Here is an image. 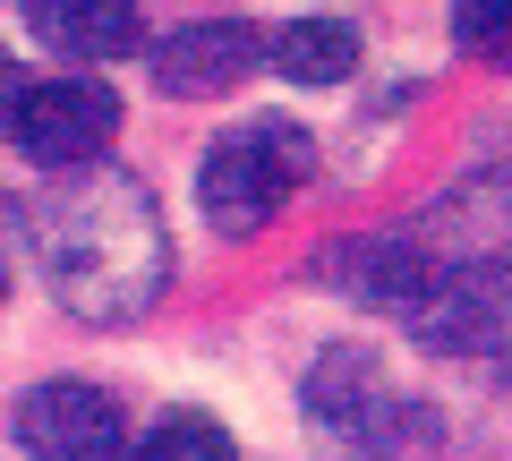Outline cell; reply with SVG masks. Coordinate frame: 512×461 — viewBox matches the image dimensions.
Segmentation results:
<instances>
[{
    "label": "cell",
    "instance_id": "4",
    "mask_svg": "<svg viewBox=\"0 0 512 461\" xmlns=\"http://www.w3.org/2000/svg\"><path fill=\"white\" fill-rule=\"evenodd\" d=\"M308 410L333 427L342 444H359V453H402V444H436V419H427L410 393L384 385L376 351H325L308 376Z\"/></svg>",
    "mask_w": 512,
    "mask_h": 461
},
{
    "label": "cell",
    "instance_id": "7",
    "mask_svg": "<svg viewBox=\"0 0 512 461\" xmlns=\"http://www.w3.org/2000/svg\"><path fill=\"white\" fill-rule=\"evenodd\" d=\"M248 69H265V35L239 18H197L180 26V35L154 52V86L171 94V103H214V94H231Z\"/></svg>",
    "mask_w": 512,
    "mask_h": 461
},
{
    "label": "cell",
    "instance_id": "13",
    "mask_svg": "<svg viewBox=\"0 0 512 461\" xmlns=\"http://www.w3.org/2000/svg\"><path fill=\"white\" fill-rule=\"evenodd\" d=\"M18 94H26V69H18V60H9V52H0V111L18 103Z\"/></svg>",
    "mask_w": 512,
    "mask_h": 461
},
{
    "label": "cell",
    "instance_id": "12",
    "mask_svg": "<svg viewBox=\"0 0 512 461\" xmlns=\"http://www.w3.org/2000/svg\"><path fill=\"white\" fill-rule=\"evenodd\" d=\"M453 35L461 52H512V0H453Z\"/></svg>",
    "mask_w": 512,
    "mask_h": 461
},
{
    "label": "cell",
    "instance_id": "5",
    "mask_svg": "<svg viewBox=\"0 0 512 461\" xmlns=\"http://www.w3.org/2000/svg\"><path fill=\"white\" fill-rule=\"evenodd\" d=\"M0 129H9V146H18L26 163L77 171V163H94V154L111 146V129H120V94L94 86V77H52V86H26Z\"/></svg>",
    "mask_w": 512,
    "mask_h": 461
},
{
    "label": "cell",
    "instance_id": "9",
    "mask_svg": "<svg viewBox=\"0 0 512 461\" xmlns=\"http://www.w3.org/2000/svg\"><path fill=\"white\" fill-rule=\"evenodd\" d=\"M26 26L43 52H69V60H120L146 43L137 0H26Z\"/></svg>",
    "mask_w": 512,
    "mask_h": 461
},
{
    "label": "cell",
    "instance_id": "2",
    "mask_svg": "<svg viewBox=\"0 0 512 461\" xmlns=\"http://www.w3.org/2000/svg\"><path fill=\"white\" fill-rule=\"evenodd\" d=\"M316 146L299 120H282V111H256V120H239L231 137H214L197 163V205L205 222H214L222 240H248V231H265V222L291 205V188L308 180Z\"/></svg>",
    "mask_w": 512,
    "mask_h": 461
},
{
    "label": "cell",
    "instance_id": "10",
    "mask_svg": "<svg viewBox=\"0 0 512 461\" xmlns=\"http://www.w3.org/2000/svg\"><path fill=\"white\" fill-rule=\"evenodd\" d=\"M265 60H274L291 86H342V77L359 69V26H342V18H291L274 43H265Z\"/></svg>",
    "mask_w": 512,
    "mask_h": 461
},
{
    "label": "cell",
    "instance_id": "11",
    "mask_svg": "<svg viewBox=\"0 0 512 461\" xmlns=\"http://www.w3.org/2000/svg\"><path fill=\"white\" fill-rule=\"evenodd\" d=\"M128 461H239V453H231V436H222L205 410H171V419L146 427V444Z\"/></svg>",
    "mask_w": 512,
    "mask_h": 461
},
{
    "label": "cell",
    "instance_id": "14",
    "mask_svg": "<svg viewBox=\"0 0 512 461\" xmlns=\"http://www.w3.org/2000/svg\"><path fill=\"white\" fill-rule=\"evenodd\" d=\"M0 308H9V274H0Z\"/></svg>",
    "mask_w": 512,
    "mask_h": 461
},
{
    "label": "cell",
    "instance_id": "6",
    "mask_svg": "<svg viewBox=\"0 0 512 461\" xmlns=\"http://www.w3.org/2000/svg\"><path fill=\"white\" fill-rule=\"evenodd\" d=\"M18 444L35 461H120V402H111L103 385H86V376H52V385H35L18 402Z\"/></svg>",
    "mask_w": 512,
    "mask_h": 461
},
{
    "label": "cell",
    "instance_id": "3",
    "mask_svg": "<svg viewBox=\"0 0 512 461\" xmlns=\"http://www.w3.org/2000/svg\"><path fill=\"white\" fill-rule=\"evenodd\" d=\"M419 342L436 359H470V368L512 376V257H470V265H444L436 299L419 316Z\"/></svg>",
    "mask_w": 512,
    "mask_h": 461
},
{
    "label": "cell",
    "instance_id": "1",
    "mask_svg": "<svg viewBox=\"0 0 512 461\" xmlns=\"http://www.w3.org/2000/svg\"><path fill=\"white\" fill-rule=\"evenodd\" d=\"M35 257L43 282L69 316L86 325H128L146 316L171 282V231L154 214L146 180L128 171H86V180L52 188L35 214Z\"/></svg>",
    "mask_w": 512,
    "mask_h": 461
},
{
    "label": "cell",
    "instance_id": "8",
    "mask_svg": "<svg viewBox=\"0 0 512 461\" xmlns=\"http://www.w3.org/2000/svg\"><path fill=\"white\" fill-rule=\"evenodd\" d=\"M436 274L444 265L419 257V248H402V240H350V248L325 257V282H342L359 308H384V316H402V325L436 299Z\"/></svg>",
    "mask_w": 512,
    "mask_h": 461
}]
</instances>
